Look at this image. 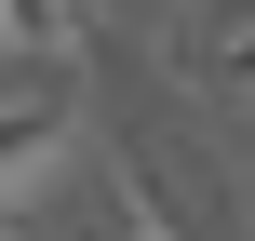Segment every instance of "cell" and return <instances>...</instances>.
<instances>
[{
	"mask_svg": "<svg viewBox=\"0 0 255 241\" xmlns=\"http://www.w3.org/2000/svg\"><path fill=\"white\" fill-rule=\"evenodd\" d=\"M121 188L148 241H255V188L188 134V121H121Z\"/></svg>",
	"mask_w": 255,
	"mask_h": 241,
	"instance_id": "1",
	"label": "cell"
},
{
	"mask_svg": "<svg viewBox=\"0 0 255 241\" xmlns=\"http://www.w3.org/2000/svg\"><path fill=\"white\" fill-rule=\"evenodd\" d=\"M67 134H81V94H67V67H40L27 94H0V215L27 201V174H54V161H67Z\"/></svg>",
	"mask_w": 255,
	"mask_h": 241,
	"instance_id": "2",
	"label": "cell"
},
{
	"mask_svg": "<svg viewBox=\"0 0 255 241\" xmlns=\"http://www.w3.org/2000/svg\"><path fill=\"white\" fill-rule=\"evenodd\" d=\"M175 67L202 94H255V0H188L175 13Z\"/></svg>",
	"mask_w": 255,
	"mask_h": 241,
	"instance_id": "3",
	"label": "cell"
},
{
	"mask_svg": "<svg viewBox=\"0 0 255 241\" xmlns=\"http://www.w3.org/2000/svg\"><path fill=\"white\" fill-rule=\"evenodd\" d=\"M0 54H27V67H94V54H108V13H94V0H0Z\"/></svg>",
	"mask_w": 255,
	"mask_h": 241,
	"instance_id": "4",
	"label": "cell"
},
{
	"mask_svg": "<svg viewBox=\"0 0 255 241\" xmlns=\"http://www.w3.org/2000/svg\"><path fill=\"white\" fill-rule=\"evenodd\" d=\"M0 241H40V228H13V215H0Z\"/></svg>",
	"mask_w": 255,
	"mask_h": 241,
	"instance_id": "5",
	"label": "cell"
},
{
	"mask_svg": "<svg viewBox=\"0 0 255 241\" xmlns=\"http://www.w3.org/2000/svg\"><path fill=\"white\" fill-rule=\"evenodd\" d=\"M0 67H13V54H0Z\"/></svg>",
	"mask_w": 255,
	"mask_h": 241,
	"instance_id": "6",
	"label": "cell"
}]
</instances>
